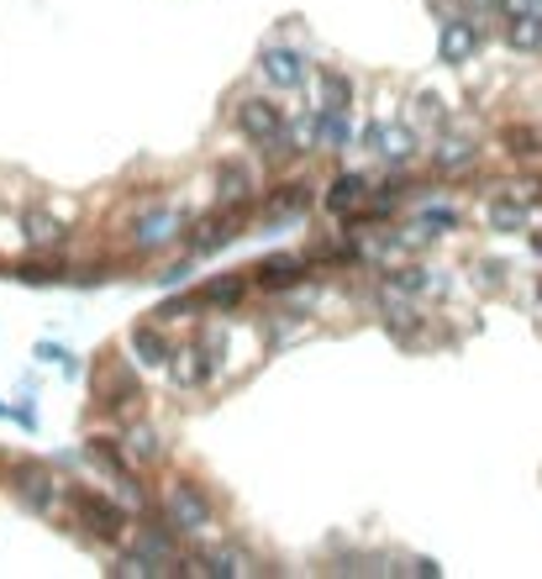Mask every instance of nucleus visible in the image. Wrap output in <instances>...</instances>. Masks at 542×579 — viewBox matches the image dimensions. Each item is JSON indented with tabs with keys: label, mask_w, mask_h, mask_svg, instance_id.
Returning <instances> with one entry per match:
<instances>
[{
	"label": "nucleus",
	"mask_w": 542,
	"mask_h": 579,
	"mask_svg": "<svg viewBox=\"0 0 542 579\" xmlns=\"http://www.w3.org/2000/svg\"><path fill=\"white\" fill-rule=\"evenodd\" d=\"M0 280H17L26 290H53V285H74V269L64 259H17V264H6Z\"/></svg>",
	"instance_id": "16"
},
{
	"label": "nucleus",
	"mask_w": 542,
	"mask_h": 579,
	"mask_svg": "<svg viewBox=\"0 0 542 579\" xmlns=\"http://www.w3.org/2000/svg\"><path fill=\"white\" fill-rule=\"evenodd\" d=\"M358 143L354 111H327L322 106V153H348Z\"/></svg>",
	"instance_id": "24"
},
{
	"label": "nucleus",
	"mask_w": 542,
	"mask_h": 579,
	"mask_svg": "<svg viewBox=\"0 0 542 579\" xmlns=\"http://www.w3.org/2000/svg\"><path fill=\"white\" fill-rule=\"evenodd\" d=\"M216 363H221V353L206 348V342L174 348V359H169V385L174 390H206L216 380Z\"/></svg>",
	"instance_id": "9"
},
{
	"label": "nucleus",
	"mask_w": 542,
	"mask_h": 579,
	"mask_svg": "<svg viewBox=\"0 0 542 579\" xmlns=\"http://www.w3.org/2000/svg\"><path fill=\"white\" fill-rule=\"evenodd\" d=\"M259 74L274 85V90H306L311 85V58L301 48H290V43H269L259 53Z\"/></svg>",
	"instance_id": "7"
},
{
	"label": "nucleus",
	"mask_w": 542,
	"mask_h": 579,
	"mask_svg": "<svg viewBox=\"0 0 542 579\" xmlns=\"http://www.w3.org/2000/svg\"><path fill=\"white\" fill-rule=\"evenodd\" d=\"M189 232V217L180 211V206H148V211H138V217L127 221V248L138 253V259H148V253H164V248H174V242Z\"/></svg>",
	"instance_id": "4"
},
{
	"label": "nucleus",
	"mask_w": 542,
	"mask_h": 579,
	"mask_svg": "<svg viewBox=\"0 0 542 579\" xmlns=\"http://www.w3.org/2000/svg\"><path fill=\"white\" fill-rule=\"evenodd\" d=\"M485 43V32L474 17L464 11H448V6H437V64H448V69H464L474 53Z\"/></svg>",
	"instance_id": "5"
},
{
	"label": "nucleus",
	"mask_w": 542,
	"mask_h": 579,
	"mask_svg": "<svg viewBox=\"0 0 542 579\" xmlns=\"http://www.w3.org/2000/svg\"><path fill=\"white\" fill-rule=\"evenodd\" d=\"M185 575L237 579V575H259V569H253V558L242 548H200V554H185Z\"/></svg>",
	"instance_id": "14"
},
{
	"label": "nucleus",
	"mask_w": 542,
	"mask_h": 579,
	"mask_svg": "<svg viewBox=\"0 0 542 579\" xmlns=\"http://www.w3.org/2000/svg\"><path fill=\"white\" fill-rule=\"evenodd\" d=\"M121 448H127V459L138 463V469L164 459V437H159V427H148V422H132V427L121 433Z\"/></svg>",
	"instance_id": "22"
},
{
	"label": "nucleus",
	"mask_w": 542,
	"mask_h": 579,
	"mask_svg": "<svg viewBox=\"0 0 542 579\" xmlns=\"http://www.w3.org/2000/svg\"><path fill=\"white\" fill-rule=\"evenodd\" d=\"M6 484H11L17 506H22L26 516H37V522H53V516L64 511V501H69L64 480H58L53 463H43V459H11L6 463Z\"/></svg>",
	"instance_id": "1"
},
{
	"label": "nucleus",
	"mask_w": 542,
	"mask_h": 579,
	"mask_svg": "<svg viewBox=\"0 0 542 579\" xmlns=\"http://www.w3.org/2000/svg\"><path fill=\"white\" fill-rule=\"evenodd\" d=\"M500 143L511 159H542V132H532V127H506Z\"/></svg>",
	"instance_id": "29"
},
{
	"label": "nucleus",
	"mask_w": 542,
	"mask_h": 579,
	"mask_svg": "<svg viewBox=\"0 0 542 579\" xmlns=\"http://www.w3.org/2000/svg\"><path fill=\"white\" fill-rule=\"evenodd\" d=\"M379 321H384V332H390L395 342H405V348L422 338V327H426L422 306H416V295L390 290V285H384V295H379Z\"/></svg>",
	"instance_id": "10"
},
{
	"label": "nucleus",
	"mask_w": 542,
	"mask_h": 579,
	"mask_svg": "<svg viewBox=\"0 0 542 579\" xmlns=\"http://www.w3.org/2000/svg\"><path fill=\"white\" fill-rule=\"evenodd\" d=\"M127 348H132L138 363H148V369H169V359H174V342H169L164 321H138V327L127 332Z\"/></svg>",
	"instance_id": "19"
},
{
	"label": "nucleus",
	"mask_w": 542,
	"mask_h": 579,
	"mask_svg": "<svg viewBox=\"0 0 542 579\" xmlns=\"http://www.w3.org/2000/svg\"><path fill=\"white\" fill-rule=\"evenodd\" d=\"M242 221H248V211H237V206H221L216 217H206V221H195L185 232V248L195 253V259H206V253H221L227 242H237L242 238Z\"/></svg>",
	"instance_id": "8"
},
{
	"label": "nucleus",
	"mask_w": 542,
	"mask_h": 579,
	"mask_svg": "<svg viewBox=\"0 0 542 579\" xmlns=\"http://www.w3.org/2000/svg\"><path fill=\"white\" fill-rule=\"evenodd\" d=\"M384 285L390 290H405V295H448L453 280H448V269H426V264H395V269H384Z\"/></svg>",
	"instance_id": "15"
},
{
	"label": "nucleus",
	"mask_w": 542,
	"mask_h": 579,
	"mask_svg": "<svg viewBox=\"0 0 542 579\" xmlns=\"http://www.w3.org/2000/svg\"><path fill=\"white\" fill-rule=\"evenodd\" d=\"M532 253H538V259H542V232H532Z\"/></svg>",
	"instance_id": "36"
},
{
	"label": "nucleus",
	"mask_w": 542,
	"mask_h": 579,
	"mask_svg": "<svg viewBox=\"0 0 542 579\" xmlns=\"http://www.w3.org/2000/svg\"><path fill=\"white\" fill-rule=\"evenodd\" d=\"M405 575H422V579H437V575H443V569H437V564H432V558H416V564H411V569H405Z\"/></svg>",
	"instance_id": "35"
},
{
	"label": "nucleus",
	"mask_w": 542,
	"mask_h": 579,
	"mask_svg": "<svg viewBox=\"0 0 542 579\" xmlns=\"http://www.w3.org/2000/svg\"><path fill=\"white\" fill-rule=\"evenodd\" d=\"M538 306H542V285H538Z\"/></svg>",
	"instance_id": "37"
},
{
	"label": "nucleus",
	"mask_w": 542,
	"mask_h": 579,
	"mask_svg": "<svg viewBox=\"0 0 542 579\" xmlns=\"http://www.w3.org/2000/svg\"><path fill=\"white\" fill-rule=\"evenodd\" d=\"M426 227V232H437V238H448V232H458L464 227V211L458 206H443V200H432V206H422V217H416Z\"/></svg>",
	"instance_id": "28"
},
{
	"label": "nucleus",
	"mask_w": 542,
	"mask_h": 579,
	"mask_svg": "<svg viewBox=\"0 0 542 579\" xmlns=\"http://www.w3.org/2000/svg\"><path fill=\"white\" fill-rule=\"evenodd\" d=\"M189 312H200V306H195V295H169L153 316H159V321H180V316H189Z\"/></svg>",
	"instance_id": "33"
},
{
	"label": "nucleus",
	"mask_w": 542,
	"mask_h": 579,
	"mask_svg": "<svg viewBox=\"0 0 542 579\" xmlns=\"http://www.w3.org/2000/svg\"><path fill=\"white\" fill-rule=\"evenodd\" d=\"M259 195H263L259 170H253L248 159H227V164L216 170V200H221V206L253 211V206H259Z\"/></svg>",
	"instance_id": "11"
},
{
	"label": "nucleus",
	"mask_w": 542,
	"mask_h": 579,
	"mask_svg": "<svg viewBox=\"0 0 542 579\" xmlns=\"http://www.w3.org/2000/svg\"><path fill=\"white\" fill-rule=\"evenodd\" d=\"M90 390H95V406L106 411V416H138L142 411V385L127 363H106V369L95 374Z\"/></svg>",
	"instance_id": "6"
},
{
	"label": "nucleus",
	"mask_w": 542,
	"mask_h": 579,
	"mask_svg": "<svg viewBox=\"0 0 542 579\" xmlns=\"http://www.w3.org/2000/svg\"><path fill=\"white\" fill-rule=\"evenodd\" d=\"M85 463H95L106 480L117 484V480H127L132 474V459H127V448H121V437H85Z\"/></svg>",
	"instance_id": "20"
},
{
	"label": "nucleus",
	"mask_w": 542,
	"mask_h": 579,
	"mask_svg": "<svg viewBox=\"0 0 542 579\" xmlns=\"http://www.w3.org/2000/svg\"><path fill=\"white\" fill-rule=\"evenodd\" d=\"M248 290H253L248 269H242V274H221V280H206V285L195 290V306H200V312H237Z\"/></svg>",
	"instance_id": "18"
},
{
	"label": "nucleus",
	"mask_w": 542,
	"mask_h": 579,
	"mask_svg": "<svg viewBox=\"0 0 542 579\" xmlns=\"http://www.w3.org/2000/svg\"><path fill=\"white\" fill-rule=\"evenodd\" d=\"M306 274H311V259H301V253H269V259H259V264L248 269L253 290H269V295L306 285Z\"/></svg>",
	"instance_id": "12"
},
{
	"label": "nucleus",
	"mask_w": 542,
	"mask_h": 579,
	"mask_svg": "<svg viewBox=\"0 0 542 579\" xmlns=\"http://www.w3.org/2000/svg\"><path fill=\"white\" fill-rule=\"evenodd\" d=\"M369 190H375V185H369V174L343 170V174H332V185H327V190H322V206H327L332 217L343 221V217H348V211H358V206L369 200Z\"/></svg>",
	"instance_id": "17"
},
{
	"label": "nucleus",
	"mask_w": 542,
	"mask_h": 579,
	"mask_svg": "<svg viewBox=\"0 0 542 579\" xmlns=\"http://www.w3.org/2000/svg\"><path fill=\"white\" fill-rule=\"evenodd\" d=\"M311 206H316V190H311L306 179H280L274 190H263L259 195V211H263V221H295V217H306Z\"/></svg>",
	"instance_id": "13"
},
{
	"label": "nucleus",
	"mask_w": 542,
	"mask_h": 579,
	"mask_svg": "<svg viewBox=\"0 0 542 579\" xmlns=\"http://www.w3.org/2000/svg\"><path fill=\"white\" fill-rule=\"evenodd\" d=\"M316 85H322V100H316V106H327V111H354V79L343 69H322Z\"/></svg>",
	"instance_id": "27"
},
{
	"label": "nucleus",
	"mask_w": 542,
	"mask_h": 579,
	"mask_svg": "<svg viewBox=\"0 0 542 579\" xmlns=\"http://www.w3.org/2000/svg\"><path fill=\"white\" fill-rule=\"evenodd\" d=\"M479 285H485V290H500V285H506V264L485 259V264H479Z\"/></svg>",
	"instance_id": "34"
},
{
	"label": "nucleus",
	"mask_w": 542,
	"mask_h": 579,
	"mask_svg": "<svg viewBox=\"0 0 542 579\" xmlns=\"http://www.w3.org/2000/svg\"><path fill=\"white\" fill-rule=\"evenodd\" d=\"M22 238L32 242V248H58V242L69 238V227L53 217V211H43V206H32V211H22Z\"/></svg>",
	"instance_id": "23"
},
{
	"label": "nucleus",
	"mask_w": 542,
	"mask_h": 579,
	"mask_svg": "<svg viewBox=\"0 0 542 579\" xmlns=\"http://www.w3.org/2000/svg\"><path fill=\"white\" fill-rule=\"evenodd\" d=\"M189 274H195V253H185V259H180V264L159 269V274H153V280H159V285H164V290H185V285H189Z\"/></svg>",
	"instance_id": "31"
},
{
	"label": "nucleus",
	"mask_w": 542,
	"mask_h": 579,
	"mask_svg": "<svg viewBox=\"0 0 542 579\" xmlns=\"http://www.w3.org/2000/svg\"><path fill=\"white\" fill-rule=\"evenodd\" d=\"M159 516H164L169 532H180V537H206V532L216 527V501L195 480H174L164 490Z\"/></svg>",
	"instance_id": "2"
},
{
	"label": "nucleus",
	"mask_w": 542,
	"mask_h": 579,
	"mask_svg": "<svg viewBox=\"0 0 542 579\" xmlns=\"http://www.w3.org/2000/svg\"><path fill=\"white\" fill-rule=\"evenodd\" d=\"M379 159H384L390 170H405V164L416 159V132H411V127H401V121H395V127L384 121V138H379Z\"/></svg>",
	"instance_id": "26"
},
{
	"label": "nucleus",
	"mask_w": 542,
	"mask_h": 579,
	"mask_svg": "<svg viewBox=\"0 0 542 579\" xmlns=\"http://www.w3.org/2000/svg\"><path fill=\"white\" fill-rule=\"evenodd\" d=\"M416 121H432V127H443V121H448V111H443V96H437V90H422V96H416Z\"/></svg>",
	"instance_id": "32"
},
{
	"label": "nucleus",
	"mask_w": 542,
	"mask_h": 579,
	"mask_svg": "<svg viewBox=\"0 0 542 579\" xmlns=\"http://www.w3.org/2000/svg\"><path fill=\"white\" fill-rule=\"evenodd\" d=\"M485 221H490V232H500V238H517V232H527L532 211H527V200H517V195H496L485 206Z\"/></svg>",
	"instance_id": "21"
},
{
	"label": "nucleus",
	"mask_w": 542,
	"mask_h": 579,
	"mask_svg": "<svg viewBox=\"0 0 542 579\" xmlns=\"http://www.w3.org/2000/svg\"><path fill=\"white\" fill-rule=\"evenodd\" d=\"M479 164V148L464 143V138H443V143L432 148V170L437 174H464Z\"/></svg>",
	"instance_id": "25"
},
{
	"label": "nucleus",
	"mask_w": 542,
	"mask_h": 579,
	"mask_svg": "<svg viewBox=\"0 0 542 579\" xmlns=\"http://www.w3.org/2000/svg\"><path fill=\"white\" fill-rule=\"evenodd\" d=\"M111 575H117V579H132V575H138V579H153V575H164V564H153V558L142 554V548H132V554L117 558V569H111Z\"/></svg>",
	"instance_id": "30"
},
{
	"label": "nucleus",
	"mask_w": 542,
	"mask_h": 579,
	"mask_svg": "<svg viewBox=\"0 0 542 579\" xmlns=\"http://www.w3.org/2000/svg\"><path fill=\"white\" fill-rule=\"evenodd\" d=\"M69 506H74V522L85 527V537H95L100 548H121V543H127L132 516H127V506H117L111 495H95V490H69Z\"/></svg>",
	"instance_id": "3"
}]
</instances>
